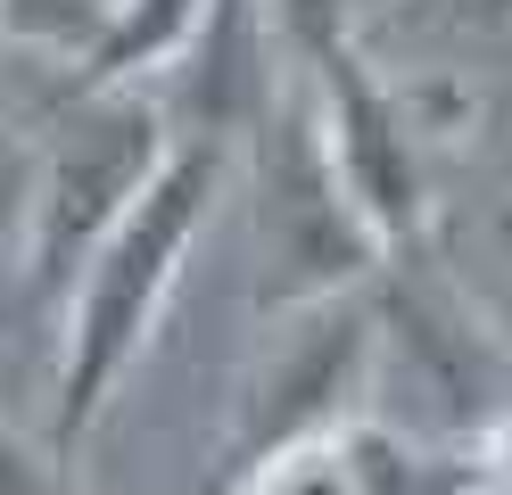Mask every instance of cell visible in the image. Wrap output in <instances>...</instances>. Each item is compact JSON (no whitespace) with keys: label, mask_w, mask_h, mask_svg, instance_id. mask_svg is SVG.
<instances>
[{"label":"cell","mask_w":512,"mask_h":495,"mask_svg":"<svg viewBox=\"0 0 512 495\" xmlns=\"http://www.w3.org/2000/svg\"><path fill=\"white\" fill-rule=\"evenodd\" d=\"M223 182H232V141H207V132H174L166 165L149 174V190L116 215V231L83 256L75 289L58 297V413H50V446L75 454L83 429L100 421V405L116 396V380L133 372V355L149 347L157 314L182 281L190 248L215 215Z\"/></svg>","instance_id":"cell-1"},{"label":"cell","mask_w":512,"mask_h":495,"mask_svg":"<svg viewBox=\"0 0 512 495\" xmlns=\"http://www.w3.org/2000/svg\"><path fill=\"white\" fill-rule=\"evenodd\" d=\"M248 165H256V182H248V198H256V306L265 314L364 289L389 264L372 215L339 182V157L323 141V108H314V83L298 58L281 66L265 116L248 124Z\"/></svg>","instance_id":"cell-2"},{"label":"cell","mask_w":512,"mask_h":495,"mask_svg":"<svg viewBox=\"0 0 512 495\" xmlns=\"http://www.w3.org/2000/svg\"><path fill=\"white\" fill-rule=\"evenodd\" d=\"M166 149H174V116L157 99V83H75L58 124L34 141V256H25V297L58 306L75 289L83 256L149 190Z\"/></svg>","instance_id":"cell-3"},{"label":"cell","mask_w":512,"mask_h":495,"mask_svg":"<svg viewBox=\"0 0 512 495\" xmlns=\"http://www.w3.org/2000/svg\"><path fill=\"white\" fill-rule=\"evenodd\" d=\"M372 363H380V306L364 289L290 306L273 322V347L240 380L232 429H223V487L298 446H331L372 396Z\"/></svg>","instance_id":"cell-4"},{"label":"cell","mask_w":512,"mask_h":495,"mask_svg":"<svg viewBox=\"0 0 512 495\" xmlns=\"http://www.w3.org/2000/svg\"><path fill=\"white\" fill-rule=\"evenodd\" d=\"M298 66L314 83V108H323V141L339 157V182L356 190V207L372 215L380 248L389 256L422 248L430 182H422V124H413V108L356 58V42H339L323 58H298Z\"/></svg>","instance_id":"cell-5"},{"label":"cell","mask_w":512,"mask_h":495,"mask_svg":"<svg viewBox=\"0 0 512 495\" xmlns=\"http://www.w3.org/2000/svg\"><path fill=\"white\" fill-rule=\"evenodd\" d=\"M207 9L215 0H116V17L91 42V58L75 66V83H157L190 50Z\"/></svg>","instance_id":"cell-6"},{"label":"cell","mask_w":512,"mask_h":495,"mask_svg":"<svg viewBox=\"0 0 512 495\" xmlns=\"http://www.w3.org/2000/svg\"><path fill=\"white\" fill-rule=\"evenodd\" d=\"M116 0H0V58H50L83 66L91 42L108 33Z\"/></svg>","instance_id":"cell-7"},{"label":"cell","mask_w":512,"mask_h":495,"mask_svg":"<svg viewBox=\"0 0 512 495\" xmlns=\"http://www.w3.org/2000/svg\"><path fill=\"white\" fill-rule=\"evenodd\" d=\"M25 256H34V141L9 124L0 132V306L25 289Z\"/></svg>","instance_id":"cell-8"},{"label":"cell","mask_w":512,"mask_h":495,"mask_svg":"<svg viewBox=\"0 0 512 495\" xmlns=\"http://www.w3.org/2000/svg\"><path fill=\"white\" fill-rule=\"evenodd\" d=\"M223 495H347V446H298V454H281L265 462V471H248L232 479Z\"/></svg>","instance_id":"cell-9"},{"label":"cell","mask_w":512,"mask_h":495,"mask_svg":"<svg viewBox=\"0 0 512 495\" xmlns=\"http://www.w3.org/2000/svg\"><path fill=\"white\" fill-rule=\"evenodd\" d=\"M0 495H75L67 479V454H58L50 438H17V429H0Z\"/></svg>","instance_id":"cell-10"},{"label":"cell","mask_w":512,"mask_h":495,"mask_svg":"<svg viewBox=\"0 0 512 495\" xmlns=\"http://www.w3.org/2000/svg\"><path fill=\"white\" fill-rule=\"evenodd\" d=\"M496 231H504V248H512V207H504V215H496Z\"/></svg>","instance_id":"cell-11"},{"label":"cell","mask_w":512,"mask_h":495,"mask_svg":"<svg viewBox=\"0 0 512 495\" xmlns=\"http://www.w3.org/2000/svg\"><path fill=\"white\" fill-rule=\"evenodd\" d=\"M488 17H512V0H488Z\"/></svg>","instance_id":"cell-12"},{"label":"cell","mask_w":512,"mask_h":495,"mask_svg":"<svg viewBox=\"0 0 512 495\" xmlns=\"http://www.w3.org/2000/svg\"><path fill=\"white\" fill-rule=\"evenodd\" d=\"M0 66H9V58H0Z\"/></svg>","instance_id":"cell-13"}]
</instances>
